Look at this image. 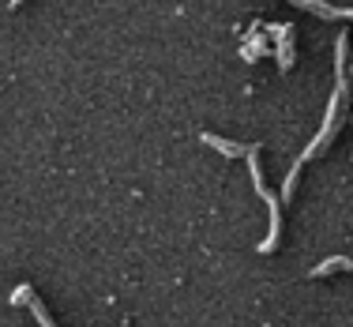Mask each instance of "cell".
Returning a JSON list of instances; mask_svg holds the SVG:
<instances>
[{
    "instance_id": "6da1fadb",
    "label": "cell",
    "mask_w": 353,
    "mask_h": 327,
    "mask_svg": "<svg viewBox=\"0 0 353 327\" xmlns=\"http://www.w3.org/2000/svg\"><path fill=\"white\" fill-rule=\"evenodd\" d=\"M263 204H267V211H271V233H267V241L259 245V252H274V248H279V237H282V207H279V196H274V192H267Z\"/></svg>"
},
{
    "instance_id": "7a4b0ae2",
    "label": "cell",
    "mask_w": 353,
    "mask_h": 327,
    "mask_svg": "<svg viewBox=\"0 0 353 327\" xmlns=\"http://www.w3.org/2000/svg\"><path fill=\"white\" fill-rule=\"evenodd\" d=\"M203 147H214L218 155H225V158H248V150H252V143L245 147V143H233V139H222V136H214V132H203Z\"/></svg>"
},
{
    "instance_id": "3957f363",
    "label": "cell",
    "mask_w": 353,
    "mask_h": 327,
    "mask_svg": "<svg viewBox=\"0 0 353 327\" xmlns=\"http://www.w3.org/2000/svg\"><path fill=\"white\" fill-rule=\"evenodd\" d=\"M297 8H308L316 15H327V19H346V8H334V4H323V0H290Z\"/></svg>"
},
{
    "instance_id": "277c9868",
    "label": "cell",
    "mask_w": 353,
    "mask_h": 327,
    "mask_svg": "<svg viewBox=\"0 0 353 327\" xmlns=\"http://www.w3.org/2000/svg\"><path fill=\"white\" fill-rule=\"evenodd\" d=\"M353 267V259L350 256H331V259H323L319 267H312V279H323V275H339V271H350Z\"/></svg>"
},
{
    "instance_id": "5b68a950",
    "label": "cell",
    "mask_w": 353,
    "mask_h": 327,
    "mask_svg": "<svg viewBox=\"0 0 353 327\" xmlns=\"http://www.w3.org/2000/svg\"><path fill=\"white\" fill-rule=\"evenodd\" d=\"M297 177H301V162L293 166V170H290V177H285V188H282V199H285V204H290V199H293V192H297Z\"/></svg>"
},
{
    "instance_id": "8992f818",
    "label": "cell",
    "mask_w": 353,
    "mask_h": 327,
    "mask_svg": "<svg viewBox=\"0 0 353 327\" xmlns=\"http://www.w3.org/2000/svg\"><path fill=\"white\" fill-rule=\"evenodd\" d=\"M12 301H15V305H30V301H34V293H30V286H19Z\"/></svg>"
},
{
    "instance_id": "52a82bcc",
    "label": "cell",
    "mask_w": 353,
    "mask_h": 327,
    "mask_svg": "<svg viewBox=\"0 0 353 327\" xmlns=\"http://www.w3.org/2000/svg\"><path fill=\"white\" fill-rule=\"evenodd\" d=\"M30 308H34V316H38V324H41V327H53V320L46 316V308H41L38 301H30Z\"/></svg>"
},
{
    "instance_id": "ba28073f",
    "label": "cell",
    "mask_w": 353,
    "mask_h": 327,
    "mask_svg": "<svg viewBox=\"0 0 353 327\" xmlns=\"http://www.w3.org/2000/svg\"><path fill=\"white\" fill-rule=\"evenodd\" d=\"M19 4H23V0H12V8H19Z\"/></svg>"
}]
</instances>
